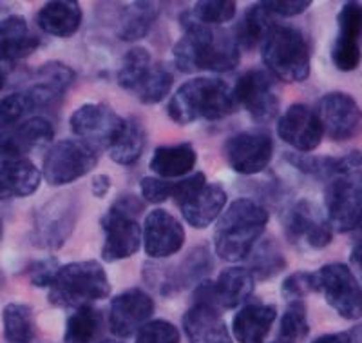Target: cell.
I'll return each mask as SVG.
<instances>
[{
    "instance_id": "cell-1",
    "label": "cell",
    "mask_w": 362,
    "mask_h": 343,
    "mask_svg": "<svg viewBox=\"0 0 362 343\" xmlns=\"http://www.w3.org/2000/svg\"><path fill=\"white\" fill-rule=\"evenodd\" d=\"M185 35L176 42L174 64L181 73L232 71L241 62V53L232 33L219 26L187 22Z\"/></svg>"
},
{
    "instance_id": "cell-2",
    "label": "cell",
    "mask_w": 362,
    "mask_h": 343,
    "mask_svg": "<svg viewBox=\"0 0 362 343\" xmlns=\"http://www.w3.org/2000/svg\"><path fill=\"white\" fill-rule=\"evenodd\" d=\"M268 218L267 209L254 200L232 202L216 225V254L225 262L245 260L264 232Z\"/></svg>"
},
{
    "instance_id": "cell-3",
    "label": "cell",
    "mask_w": 362,
    "mask_h": 343,
    "mask_svg": "<svg viewBox=\"0 0 362 343\" xmlns=\"http://www.w3.org/2000/svg\"><path fill=\"white\" fill-rule=\"evenodd\" d=\"M238 109L232 89L219 79H194L185 82L170 99L167 111L174 122L187 125L194 120H221Z\"/></svg>"
},
{
    "instance_id": "cell-4",
    "label": "cell",
    "mask_w": 362,
    "mask_h": 343,
    "mask_svg": "<svg viewBox=\"0 0 362 343\" xmlns=\"http://www.w3.org/2000/svg\"><path fill=\"white\" fill-rule=\"evenodd\" d=\"M49 303L64 309H80L111 294L105 269L95 260L71 262L54 271L49 286Z\"/></svg>"
},
{
    "instance_id": "cell-5",
    "label": "cell",
    "mask_w": 362,
    "mask_h": 343,
    "mask_svg": "<svg viewBox=\"0 0 362 343\" xmlns=\"http://www.w3.org/2000/svg\"><path fill=\"white\" fill-rule=\"evenodd\" d=\"M263 46V62L274 79L286 84L305 82L310 74L312 47L299 28L276 24L268 31Z\"/></svg>"
},
{
    "instance_id": "cell-6",
    "label": "cell",
    "mask_w": 362,
    "mask_h": 343,
    "mask_svg": "<svg viewBox=\"0 0 362 343\" xmlns=\"http://www.w3.org/2000/svg\"><path fill=\"white\" fill-rule=\"evenodd\" d=\"M144 211V202L134 195H119L112 202L100 222L105 232L102 247L103 260H125L138 252L141 245V225L138 218Z\"/></svg>"
},
{
    "instance_id": "cell-7",
    "label": "cell",
    "mask_w": 362,
    "mask_h": 343,
    "mask_svg": "<svg viewBox=\"0 0 362 343\" xmlns=\"http://www.w3.org/2000/svg\"><path fill=\"white\" fill-rule=\"evenodd\" d=\"M173 198L189 225L205 229L221 215L226 203V191L219 184L206 182L203 173H196L176 182Z\"/></svg>"
},
{
    "instance_id": "cell-8",
    "label": "cell",
    "mask_w": 362,
    "mask_h": 343,
    "mask_svg": "<svg viewBox=\"0 0 362 343\" xmlns=\"http://www.w3.org/2000/svg\"><path fill=\"white\" fill-rule=\"evenodd\" d=\"M98 164V149L82 140H60L51 145L44 158L45 182L49 186H66L86 176Z\"/></svg>"
},
{
    "instance_id": "cell-9",
    "label": "cell",
    "mask_w": 362,
    "mask_h": 343,
    "mask_svg": "<svg viewBox=\"0 0 362 343\" xmlns=\"http://www.w3.org/2000/svg\"><path fill=\"white\" fill-rule=\"evenodd\" d=\"M212 271V258L206 247H196L180 264L161 265L158 262L145 264L144 278L148 286L161 294H174L185 287L198 283Z\"/></svg>"
},
{
    "instance_id": "cell-10",
    "label": "cell",
    "mask_w": 362,
    "mask_h": 343,
    "mask_svg": "<svg viewBox=\"0 0 362 343\" xmlns=\"http://www.w3.org/2000/svg\"><path fill=\"white\" fill-rule=\"evenodd\" d=\"M317 293L337 315L346 320H358L362 316V287L354 271L346 264L322 265L315 273Z\"/></svg>"
},
{
    "instance_id": "cell-11",
    "label": "cell",
    "mask_w": 362,
    "mask_h": 343,
    "mask_svg": "<svg viewBox=\"0 0 362 343\" xmlns=\"http://www.w3.org/2000/svg\"><path fill=\"white\" fill-rule=\"evenodd\" d=\"M325 203L332 229L355 231L362 222V173L354 171L332 178L325 191Z\"/></svg>"
},
{
    "instance_id": "cell-12",
    "label": "cell",
    "mask_w": 362,
    "mask_h": 343,
    "mask_svg": "<svg viewBox=\"0 0 362 343\" xmlns=\"http://www.w3.org/2000/svg\"><path fill=\"white\" fill-rule=\"evenodd\" d=\"M78 218V200L73 193L57 195L42 206L33 225V244L44 249H58L67 242Z\"/></svg>"
},
{
    "instance_id": "cell-13",
    "label": "cell",
    "mask_w": 362,
    "mask_h": 343,
    "mask_svg": "<svg viewBox=\"0 0 362 343\" xmlns=\"http://www.w3.org/2000/svg\"><path fill=\"white\" fill-rule=\"evenodd\" d=\"M238 108L247 109L248 115L259 124H268L279 113V99L274 91V77L264 69H250L239 77L232 89Z\"/></svg>"
},
{
    "instance_id": "cell-14",
    "label": "cell",
    "mask_w": 362,
    "mask_h": 343,
    "mask_svg": "<svg viewBox=\"0 0 362 343\" xmlns=\"http://www.w3.org/2000/svg\"><path fill=\"white\" fill-rule=\"evenodd\" d=\"M71 131L93 147H107L118 138L125 120L111 106L83 103L74 109L69 118Z\"/></svg>"
},
{
    "instance_id": "cell-15",
    "label": "cell",
    "mask_w": 362,
    "mask_h": 343,
    "mask_svg": "<svg viewBox=\"0 0 362 343\" xmlns=\"http://www.w3.org/2000/svg\"><path fill=\"white\" fill-rule=\"evenodd\" d=\"M226 164L239 174H257L274 157V140L264 131H243L232 135L223 145Z\"/></svg>"
},
{
    "instance_id": "cell-16",
    "label": "cell",
    "mask_w": 362,
    "mask_h": 343,
    "mask_svg": "<svg viewBox=\"0 0 362 343\" xmlns=\"http://www.w3.org/2000/svg\"><path fill=\"white\" fill-rule=\"evenodd\" d=\"M255 280L247 267L225 269L216 281H202L194 291V302H205L216 309H235L252 296Z\"/></svg>"
},
{
    "instance_id": "cell-17",
    "label": "cell",
    "mask_w": 362,
    "mask_h": 343,
    "mask_svg": "<svg viewBox=\"0 0 362 343\" xmlns=\"http://www.w3.org/2000/svg\"><path fill=\"white\" fill-rule=\"evenodd\" d=\"M317 116L322 131L335 142H346L362 133V109L348 93L334 91L319 100Z\"/></svg>"
},
{
    "instance_id": "cell-18",
    "label": "cell",
    "mask_w": 362,
    "mask_h": 343,
    "mask_svg": "<svg viewBox=\"0 0 362 343\" xmlns=\"http://www.w3.org/2000/svg\"><path fill=\"white\" fill-rule=\"evenodd\" d=\"M362 60V2H346L337 15V37L332 62L341 71H354Z\"/></svg>"
},
{
    "instance_id": "cell-19",
    "label": "cell",
    "mask_w": 362,
    "mask_h": 343,
    "mask_svg": "<svg viewBox=\"0 0 362 343\" xmlns=\"http://www.w3.org/2000/svg\"><path fill=\"white\" fill-rule=\"evenodd\" d=\"M284 235L292 244L306 242L312 249H325L332 244L334 229L315 203L300 200L284 216Z\"/></svg>"
},
{
    "instance_id": "cell-20",
    "label": "cell",
    "mask_w": 362,
    "mask_h": 343,
    "mask_svg": "<svg viewBox=\"0 0 362 343\" xmlns=\"http://www.w3.org/2000/svg\"><path fill=\"white\" fill-rule=\"evenodd\" d=\"M53 137V125L44 116H33L11 128L0 129V160L25 158V154L51 144Z\"/></svg>"
},
{
    "instance_id": "cell-21",
    "label": "cell",
    "mask_w": 362,
    "mask_h": 343,
    "mask_svg": "<svg viewBox=\"0 0 362 343\" xmlns=\"http://www.w3.org/2000/svg\"><path fill=\"white\" fill-rule=\"evenodd\" d=\"M141 240L148 258L163 260L181 251L185 244V229L176 216L165 209H154L145 216Z\"/></svg>"
},
{
    "instance_id": "cell-22",
    "label": "cell",
    "mask_w": 362,
    "mask_h": 343,
    "mask_svg": "<svg viewBox=\"0 0 362 343\" xmlns=\"http://www.w3.org/2000/svg\"><path fill=\"white\" fill-rule=\"evenodd\" d=\"M277 135L300 153H312L321 145L325 131L315 111L305 103H292L277 122Z\"/></svg>"
},
{
    "instance_id": "cell-23",
    "label": "cell",
    "mask_w": 362,
    "mask_h": 343,
    "mask_svg": "<svg viewBox=\"0 0 362 343\" xmlns=\"http://www.w3.org/2000/svg\"><path fill=\"white\" fill-rule=\"evenodd\" d=\"M154 313V300L141 289H129L111 302L109 327L118 338L138 332Z\"/></svg>"
},
{
    "instance_id": "cell-24",
    "label": "cell",
    "mask_w": 362,
    "mask_h": 343,
    "mask_svg": "<svg viewBox=\"0 0 362 343\" xmlns=\"http://www.w3.org/2000/svg\"><path fill=\"white\" fill-rule=\"evenodd\" d=\"M183 331L190 343H232L221 310L205 302H194L187 310Z\"/></svg>"
},
{
    "instance_id": "cell-25",
    "label": "cell",
    "mask_w": 362,
    "mask_h": 343,
    "mask_svg": "<svg viewBox=\"0 0 362 343\" xmlns=\"http://www.w3.org/2000/svg\"><path fill=\"white\" fill-rule=\"evenodd\" d=\"M42 174L28 158L0 162V200L28 198L40 187Z\"/></svg>"
},
{
    "instance_id": "cell-26",
    "label": "cell",
    "mask_w": 362,
    "mask_h": 343,
    "mask_svg": "<svg viewBox=\"0 0 362 343\" xmlns=\"http://www.w3.org/2000/svg\"><path fill=\"white\" fill-rule=\"evenodd\" d=\"M277 318L276 305L252 302L235 313L232 331L239 343H263Z\"/></svg>"
},
{
    "instance_id": "cell-27",
    "label": "cell",
    "mask_w": 362,
    "mask_h": 343,
    "mask_svg": "<svg viewBox=\"0 0 362 343\" xmlns=\"http://www.w3.org/2000/svg\"><path fill=\"white\" fill-rule=\"evenodd\" d=\"M40 46L37 35L29 29L21 15H11L0 21V62H17L29 57Z\"/></svg>"
},
{
    "instance_id": "cell-28",
    "label": "cell",
    "mask_w": 362,
    "mask_h": 343,
    "mask_svg": "<svg viewBox=\"0 0 362 343\" xmlns=\"http://www.w3.org/2000/svg\"><path fill=\"white\" fill-rule=\"evenodd\" d=\"M37 24L44 33L58 38H69L82 26V8L73 0L47 2L37 13Z\"/></svg>"
},
{
    "instance_id": "cell-29",
    "label": "cell",
    "mask_w": 362,
    "mask_h": 343,
    "mask_svg": "<svg viewBox=\"0 0 362 343\" xmlns=\"http://www.w3.org/2000/svg\"><path fill=\"white\" fill-rule=\"evenodd\" d=\"M286 160L296 169L303 171L313 178H319V180L354 173L362 164V157L358 151L348 153L344 157H315V154L310 153H292L286 157Z\"/></svg>"
},
{
    "instance_id": "cell-30",
    "label": "cell",
    "mask_w": 362,
    "mask_h": 343,
    "mask_svg": "<svg viewBox=\"0 0 362 343\" xmlns=\"http://www.w3.org/2000/svg\"><path fill=\"white\" fill-rule=\"evenodd\" d=\"M196 162H198V153L190 144L161 145L154 149L148 167L158 174V178L170 180V178H185L196 167Z\"/></svg>"
},
{
    "instance_id": "cell-31",
    "label": "cell",
    "mask_w": 362,
    "mask_h": 343,
    "mask_svg": "<svg viewBox=\"0 0 362 343\" xmlns=\"http://www.w3.org/2000/svg\"><path fill=\"white\" fill-rule=\"evenodd\" d=\"M274 26H276L274 15L264 8L263 2H257L245 11L243 18L235 26L232 37H234L239 50H254L259 44H263L268 31Z\"/></svg>"
},
{
    "instance_id": "cell-32",
    "label": "cell",
    "mask_w": 362,
    "mask_h": 343,
    "mask_svg": "<svg viewBox=\"0 0 362 343\" xmlns=\"http://www.w3.org/2000/svg\"><path fill=\"white\" fill-rule=\"evenodd\" d=\"M145 142H147V135L141 122L138 118H127L118 138L109 145V154L119 166H132L140 160Z\"/></svg>"
},
{
    "instance_id": "cell-33",
    "label": "cell",
    "mask_w": 362,
    "mask_h": 343,
    "mask_svg": "<svg viewBox=\"0 0 362 343\" xmlns=\"http://www.w3.org/2000/svg\"><path fill=\"white\" fill-rule=\"evenodd\" d=\"M248 267L254 280H268L279 274L286 267V258L274 238L255 244L248 254Z\"/></svg>"
},
{
    "instance_id": "cell-34",
    "label": "cell",
    "mask_w": 362,
    "mask_h": 343,
    "mask_svg": "<svg viewBox=\"0 0 362 343\" xmlns=\"http://www.w3.org/2000/svg\"><path fill=\"white\" fill-rule=\"evenodd\" d=\"M2 323L9 343H29L37 334L33 309L25 303H8L2 310Z\"/></svg>"
},
{
    "instance_id": "cell-35",
    "label": "cell",
    "mask_w": 362,
    "mask_h": 343,
    "mask_svg": "<svg viewBox=\"0 0 362 343\" xmlns=\"http://www.w3.org/2000/svg\"><path fill=\"white\" fill-rule=\"evenodd\" d=\"M102 313L93 305H83L69 316L64 332L66 343H95L102 332Z\"/></svg>"
},
{
    "instance_id": "cell-36",
    "label": "cell",
    "mask_w": 362,
    "mask_h": 343,
    "mask_svg": "<svg viewBox=\"0 0 362 343\" xmlns=\"http://www.w3.org/2000/svg\"><path fill=\"white\" fill-rule=\"evenodd\" d=\"M158 17V8L153 2H134L131 8L125 9L124 18L119 21L118 37L122 40H140L153 28Z\"/></svg>"
},
{
    "instance_id": "cell-37",
    "label": "cell",
    "mask_w": 362,
    "mask_h": 343,
    "mask_svg": "<svg viewBox=\"0 0 362 343\" xmlns=\"http://www.w3.org/2000/svg\"><path fill=\"white\" fill-rule=\"evenodd\" d=\"M174 84V77L165 64L158 62L148 67L144 79L132 89L134 96L144 103H160L167 99L170 87Z\"/></svg>"
},
{
    "instance_id": "cell-38",
    "label": "cell",
    "mask_w": 362,
    "mask_h": 343,
    "mask_svg": "<svg viewBox=\"0 0 362 343\" xmlns=\"http://www.w3.org/2000/svg\"><path fill=\"white\" fill-rule=\"evenodd\" d=\"M238 4L234 0H202L196 2L185 22H198L205 26H219L230 22L235 17Z\"/></svg>"
},
{
    "instance_id": "cell-39",
    "label": "cell",
    "mask_w": 362,
    "mask_h": 343,
    "mask_svg": "<svg viewBox=\"0 0 362 343\" xmlns=\"http://www.w3.org/2000/svg\"><path fill=\"white\" fill-rule=\"evenodd\" d=\"M308 315H306V305L303 300H290L279 327L281 343H299L308 334Z\"/></svg>"
},
{
    "instance_id": "cell-40",
    "label": "cell",
    "mask_w": 362,
    "mask_h": 343,
    "mask_svg": "<svg viewBox=\"0 0 362 343\" xmlns=\"http://www.w3.org/2000/svg\"><path fill=\"white\" fill-rule=\"evenodd\" d=\"M151 66H153V58H151V55H148L145 47H132V50H129L124 60H122L118 77H116L119 87H124V89L132 93L136 84L144 79V74L147 73Z\"/></svg>"
},
{
    "instance_id": "cell-41",
    "label": "cell",
    "mask_w": 362,
    "mask_h": 343,
    "mask_svg": "<svg viewBox=\"0 0 362 343\" xmlns=\"http://www.w3.org/2000/svg\"><path fill=\"white\" fill-rule=\"evenodd\" d=\"M33 102L28 91H17L0 100V129L18 124L25 115L33 113Z\"/></svg>"
},
{
    "instance_id": "cell-42",
    "label": "cell",
    "mask_w": 362,
    "mask_h": 343,
    "mask_svg": "<svg viewBox=\"0 0 362 343\" xmlns=\"http://www.w3.org/2000/svg\"><path fill=\"white\" fill-rule=\"evenodd\" d=\"M136 343H180V331L174 323L154 320L145 323L138 331Z\"/></svg>"
},
{
    "instance_id": "cell-43",
    "label": "cell",
    "mask_w": 362,
    "mask_h": 343,
    "mask_svg": "<svg viewBox=\"0 0 362 343\" xmlns=\"http://www.w3.org/2000/svg\"><path fill=\"white\" fill-rule=\"evenodd\" d=\"M281 293H283V296H286L288 302L290 300H303L306 294L317 293L315 273L297 271V273L290 274V276L283 281Z\"/></svg>"
},
{
    "instance_id": "cell-44",
    "label": "cell",
    "mask_w": 362,
    "mask_h": 343,
    "mask_svg": "<svg viewBox=\"0 0 362 343\" xmlns=\"http://www.w3.org/2000/svg\"><path fill=\"white\" fill-rule=\"evenodd\" d=\"M174 189H176V182L158 176H145L140 182L141 196L151 203H161L165 200L173 198Z\"/></svg>"
},
{
    "instance_id": "cell-45",
    "label": "cell",
    "mask_w": 362,
    "mask_h": 343,
    "mask_svg": "<svg viewBox=\"0 0 362 343\" xmlns=\"http://www.w3.org/2000/svg\"><path fill=\"white\" fill-rule=\"evenodd\" d=\"M264 8L272 15H279V17H296L312 6L310 0H268L263 2Z\"/></svg>"
},
{
    "instance_id": "cell-46",
    "label": "cell",
    "mask_w": 362,
    "mask_h": 343,
    "mask_svg": "<svg viewBox=\"0 0 362 343\" xmlns=\"http://www.w3.org/2000/svg\"><path fill=\"white\" fill-rule=\"evenodd\" d=\"M109 189H111V178L107 174H96L93 178V182H90V191H93V195L96 198H103V196L107 195Z\"/></svg>"
},
{
    "instance_id": "cell-47",
    "label": "cell",
    "mask_w": 362,
    "mask_h": 343,
    "mask_svg": "<svg viewBox=\"0 0 362 343\" xmlns=\"http://www.w3.org/2000/svg\"><path fill=\"white\" fill-rule=\"evenodd\" d=\"M350 264L355 269L354 274H357L355 278L362 281V242H358V244L354 247V251H351Z\"/></svg>"
},
{
    "instance_id": "cell-48",
    "label": "cell",
    "mask_w": 362,
    "mask_h": 343,
    "mask_svg": "<svg viewBox=\"0 0 362 343\" xmlns=\"http://www.w3.org/2000/svg\"><path fill=\"white\" fill-rule=\"evenodd\" d=\"M312 343H351V336L348 332H332L319 336Z\"/></svg>"
},
{
    "instance_id": "cell-49",
    "label": "cell",
    "mask_w": 362,
    "mask_h": 343,
    "mask_svg": "<svg viewBox=\"0 0 362 343\" xmlns=\"http://www.w3.org/2000/svg\"><path fill=\"white\" fill-rule=\"evenodd\" d=\"M4 82H6V74H4V71L0 69V89L4 87Z\"/></svg>"
},
{
    "instance_id": "cell-50",
    "label": "cell",
    "mask_w": 362,
    "mask_h": 343,
    "mask_svg": "<svg viewBox=\"0 0 362 343\" xmlns=\"http://www.w3.org/2000/svg\"><path fill=\"white\" fill-rule=\"evenodd\" d=\"M357 231H358V238H361V242H362V222L358 223V227H357Z\"/></svg>"
},
{
    "instance_id": "cell-51",
    "label": "cell",
    "mask_w": 362,
    "mask_h": 343,
    "mask_svg": "<svg viewBox=\"0 0 362 343\" xmlns=\"http://www.w3.org/2000/svg\"><path fill=\"white\" fill-rule=\"evenodd\" d=\"M0 238H2V220H0Z\"/></svg>"
},
{
    "instance_id": "cell-52",
    "label": "cell",
    "mask_w": 362,
    "mask_h": 343,
    "mask_svg": "<svg viewBox=\"0 0 362 343\" xmlns=\"http://www.w3.org/2000/svg\"><path fill=\"white\" fill-rule=\"evenodd\" d=\"M102 343H122V342H102Z\"/></svg>"
},
{
    "instance_id": "cell-53",
    "label": "cell",
    "mask_w": 362,
    "mask_h": 343,
    "mask_svg": "<svg viewBox=\"0 0 362 343\" xmlns=\"http://www.w3.org/2000/svg\"><path fill=\"white\" fill-rule=\"evenodd\" d=\"M274 343H281V342H274Z\"/></svg>"
}]
</instances>
